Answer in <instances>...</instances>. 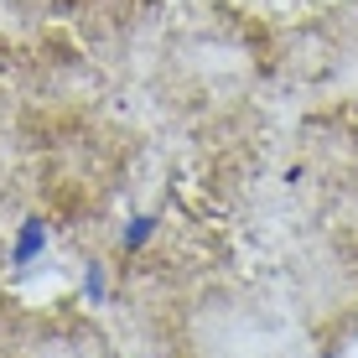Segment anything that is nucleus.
Returning a JSON list of instances; mask_svg holds the SVG:
<instances>
[{"label": "nucleus", "mask_w": 358, "mask_h": 358, "mask_svg": "<svg viewBox=\"0 0 358 358\" xmlns=\"http://www.w3.org/2000/svg\"><path fill=\"white\" fill-rule=\"evenodd\" d=\"M42 239H47V234H42V224L31 218V224L21 229V239H16V260H21V265H27V260H36V255H42Z\"/></svg>", "instance_id": "obj_1"}, {"label": "nucleus", "mask_w": 358, "mask_h": 358, "mask_svg": "<svg viewBox=\"0 0 358 358\" xmlns=\"http://www.w3.org/2000/svg\"><path fill=\"white\" fill-rule=\"evenodd\" d=\"M151 229H156V218H130V229H125V250H141L145 239H151Z\"/></svg>", "instance_id": "obj_2"}]
</instances>
